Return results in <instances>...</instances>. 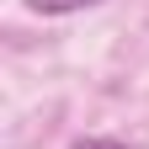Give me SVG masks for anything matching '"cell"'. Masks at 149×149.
<instances>
[{"label":"cell","mask_w":149,"mask_h":149,"mask_svg":"<svg viewBox=\"0 0 149 149\" xmlns=\"http://www.w3.org/2000/svg\"><path fill=\"white\" fill-rule=\"evenodd\" d=\"M32 11L43 16H69V11H85V6H101V0H27Z\"/></svg>","instance_id":"cell-1"},{"label":"cell","mask_w":149,"mask_h":149,"mask_svg":"<svg viewBox=\"0 0 149 149\" xmlns=\"http://www.w3.org/2000/svg\"><path fill=\"white\" fill-rule=\"evenodd\" d=\"M69 149H128V144H117V139H74Z\"/></svg>","instance_id":"cell-2"}]
</instances>
